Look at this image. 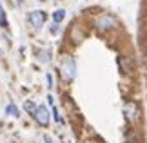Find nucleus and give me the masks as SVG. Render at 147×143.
Returning <instances> with one entry per match:
<instances>
[{
  "mask_svg": "<svg viewBox=\"0 0 147 143\" xmlns=\"http://www.w3.org/2000/svg\"><path fill=\"white\" fill-rule=\"evenodd\" d=\"M7 16H5V11L2 7V4H0V27H7Z\"/></svg>",
  "mask_w": 147,
  "mask_h": 143,
  "instance_id": "nucleus-8",
  "label": "nucleus"
},
{
  "mask_svg": "<svg viewBox=\"0 0 147 143\" xmlns=\"http://www.w3.org/2000/svg\"><path fill=\"white\" fill-rule=\"evenodd\" d=\"M33 118L36 120V123L40 125V127H47L49 122H51V112L46 105H36V111L33 114Z\"/></svg>",
  "mask_w": 147,
  "mask_h": 143,
  "instance_id": "nucleus-2",
  "label": "nucleus"
},
{
  "mask_svg": "<svg viewBox=\"0 0 147 143\" xmlns=\"http://www.w3.org/2000/svg\"><path fill=\"white\" fill-rule=\"evenodd\" d=\"M5 114H9V116H13V118H18L20 111H18V107H16L15 103H9L7 107H5Z\"/></svg>",
  "mask_w": 147,
  "mask_h": 143,
  "instance_id": "nucleus-7",
  "label": "nucleus"
},
{
  "mask_svg": "<svg viewBox=\"0 0 147 143\" xmlns=\"http://www.w3.org/2000/svg\"><path fill=\"white\" fill-rule=\"evenodd\" d=\"M24 109H26V111H27V112H29V114H31V116H33V114H35V111H36V105H35V103H33V101H31V100H27V101H26V103H24Z\"/></svg>",
  "mask_w": 147,
  "mask_h": 143,
  "instance_id": "nucleus-9",
  "label": "nucleus"
},
{
  "mask_svg": "<svg viewBox=\"0 0 147 143\" xmlns=\"http://www.w3.org/2000/svg\"><path fill=\"white\" fill-rule=\"evenodd\" d=\"M58 24H53V27H51V35H58Z\"/></svg>",
  "mask_w": 147,
  "mask_h": 143,
  "instance_id": "nucleus-10",
  "label": "nucleus"
},
{
  "mask_svg": "<svg viewBox=\"0 0 147 143\" xmlns=\"http://www.w3.org/2000/svg\"><path fill=\"white\" fill-rule=\"evenodd\" d=\"M47 87H53V76H51V74H47Z\"/></svg>",
  "mask_w": 147,
  "mask_h": 143,
  "instance_id": "nucleus-11",
  "label": "nucleus"
},
{
  "mask_svg": "<svg viewBox=\"0 0 147 143\" xmlns=\"http://www.w3.org/2000/svg\"><path fill=\"white\" fill-rule=\"evenodd\" d=\"M44 141H46V143H51V138H49V136H44Z\"/></svg>",
  "mask_w": 147,
  "mask_h": 143,
  "instance_id": "nucleus-12",
  "label": "nucleus"
},
{
  "mask_svg": "<svg viewBox=\"0 0 147 143\" xmlns=\"http://www.w3.org/2000/svg\"><path fill=\"white\" fill-rule=\"evenodd\" d=\"M60 74L64 76V80H67V82H71V80L76 76V62H75V58L65 56V58L62 60V64H60Z\"/></svg>",
  "mask_w": 147,
  "mask_h": 143,
  "instance_id": "nucleus-1",
  "label": "nucleus"
},
{
  "mask_svg": "<svg viewBox=\"0 0 147 143\" xmlns=\"http://www.w3.org/2000/svg\"><path fill=\"white\" fill-rule=\"evenodd\" d=\"M123 112H125V118L131 123H138L140 122V109L134 101H127L125 107H123Z\"/></svg>",
  "mask_w": 147,
  "mask_h": 143,
  "instance_id": "nucleus-5",
  "label": "nucleus"
},
{
  "mask_svg": "<svg viewBox=\"0 0 147 143\" xmlns=\"http://www.w3.org/2000/svg\"><path fill=\"white\" fill-rule=\"evenodd\" d=\"M16 2H18V4H22V0H16Z\"/></svg>",
  "mask_w": 147,
  "mask_h": 143,
  "instance_id": "nucleus-13",
  "label": "nucleus"
},
{
  "mask_svg": "<svg viewBox=\"0 0 147 143\" xmlns=\"http://www.w3.org/2000/svg\"><path fill=\"white\" fill-rule=\"evenodd\" d=\"M27 20H29V24L31 27H35V29H40V27L46 24V20H47V15H46V11H40V9H36V11H31L29 16H27Z\"/></svg>",
  "mask_w": 147,
  "mask_h": 143,
  "instance_id": "nucleus-3",
  "label": "nucleus"
},
{
  "mask_svg": "<svg viewBox=\"0 0 147 143\" xmlns=\"http://www.w3.org/2000/svg\"><path fill=\"white\" fill-rule=\"evenodd\" d=\"M96 27L100 31H109L116 27V18L113 15H100L96 18Z\"/></svg>",
  "mask_w": 147,
  "mask_h": 143,
  "instance_id": "nucleus-4",
  "label": "nucleus"
},
{
  "mask_svg": "<svg viewBox=\"0 0 147 143\" xmlns=\"http://www.w3.org/2000/svg\"><path fill=\"white\" fill-rule=\"evenodd\" d=\"M64 18H65V9H56L53 13V22H55V24L64 22Z\"/></svg>",
  "mask_w": 147,
  "mask_h": 143,
  "instance_id": "nucleus-6",
  "label": "nucleus"
}]
</instances>
